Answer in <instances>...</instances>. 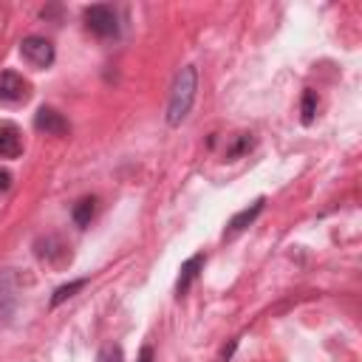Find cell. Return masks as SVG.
Returning <instances> with one entry per match:
<instances>
[{
	"instance_id": "cell-1",
	"label": "cell",
	"mask_w": 362,
	"mask_h": 362,
	"mask_svg": "<svg viewBox=\"0 0 362 362\" xmlns=\"http://www.w3.org/2000/svg\"><path fill=\"white\" fill-rule=\"evenodd\" d=\"M196 90H198V71L193 66H184L170 88V99H167V125L178 128L187 119L193 102H196Z\"/></svg>"
},
{
	"instance_id": "cell-2",
	"label": "cell",
	"mask_w": 362,
	"mask_h": 362,
	"mask_svg": "<svg viewBox=\"0 0 362 362\" xmlns=\"http://www.w3.org/2000/svg\"><path fill=\"white\" fill-rule=\"evenodd\" d=\"M82 17H85V26H88L90 35H97V37H102V40L119 35V17H116V12H113L111 6H105V3L88 6Z\"/></svg>"
},
{
	"instance_id": "cell-3",
	"label": "cell",
	"mask_w": 362,
	"mask_h": 362,
	"mask_svg": "<svg viewBox=\"0 0 362 362\" xmlns=\"http://www.w3.org/2000/svg\"><path fill=\"white\" fill-rule=\"evenodd\" d=\"M20 306V283L15 278V269L0 272V325H6Z\"/></svg>"
},
{
	"instance_id": "cell-4",
	"label": "cell",
	"mask_w": 362,
	"mask_h": 362,
	"mask_svg": "<svg viewBox=\"0 0 362 362\" xmlns=\"http://www.w3.org/2000/svg\"><path fill=\"white\" fill-rule=\"evenodd\" d=\"M32 97V82L20 77L17 71H3L0 74V102L3 105H23Z\"/></svg>"
},
{
	"instance_id": "cell-5",
	"label": "cell",
	"mask_w": 362,
	"mask_h": 362,
	"mask_svg": "<svg viewBox=\"0 0 362 362\" xmlns=\"http://www.w3.org/2000/svg\"><path fill=\"white\" fill-rule=\"evenodd\" d=\"M20 57L32 68H48L54 63V46H51V40L32 35V37H26L20 43Z\"/></svg>"
},
{
	"instance_id": "cell-6",
	"label": "cell",
	"mask_w": 362,
	"mask_h": 362,
	"mask_svg": "<svg viewBox=\"0 0 362 362\" xmlns=\"http://www.w3.org/2000/svg\"><path fill=\"white\" fill-rule=\"evenodd\" d=\"M35 128L46 136H66L68 133V119L54 111V108H40L35 113Z\"/></svg>"
},
{
	"instance_id": "cell-7",
	"label": "cell",
	"mask_w": 362,
	"mask_h": 362,
	"mask_svg": "<svg viewBox=\"0 0 362 362\" xmlns=\"http://www.w3.org/2000/svg\"><path fill=\"white\" fill-rule=\"evenodd\" d=\"M263 207H266V198H258V201H252L247 209H240V213L229 221V227H227L224 238H232V235H238V232H244L249 224H255V218L263 213Z\"/></svg>"
},
{
	"instance_id": "cell-8",
	"label": "cell",
	"mask_w": 362,
	"mask_h": 362,
	"mask_svg": "<svg viewBox=\"0 0 362 362\" xmlns=\"http://www.w3.org/2000/svg\"><path fill=\"white\" fill-rule=\"evenodd\" d=\"M23 153V136L15 125H3L0 128V156L3 159H15Z\"/></svg>"
},
{
	"instance_id": "cell-9",
	"label": "cell",
	"mask_w": 362,
	"mask_h": 362,
	"mask_svg": "<svg viewBox=\"0 0 362 362\" xmlns=\"http://www.w3.org/2000/svg\"><path fill=\"white\" fill-rule=\"evenodd\" d=\"M204 266V255H193L184 266H181V275H178V283H175V294L178 297H184L193 286V280L198 278V269Z\"/></svg>"
},
{
	"instance_id": "cell-10",
	"label": "cell",
	"mask_w": 362,
	"mask_h": 362,
	"mask_svg": "<svg viewBox=\"0 0 362 362\" xmlns=\"http://www.w3.org/2000/svg\"><path fill=\"white\" fill-rule=\"evenodd\" d=\"M85 286H88V280H85V278H79V280H71L68 286H59V289L54 292V297H51V309H57L59 303H66L68 297H74V294H77L79 289H85Z\"/></svg>"
},
{
	"instance_id": "cell-11",
	"label": "cell",
	"mask_w": 362,
	"mask_h": 362,
	"mask_svg": "<svg viewBox=\"0 0 362 362\" xmlns=\"http://www.w3.org/2000/svg\"><path fill=\"white\" fill-rule=\"evenodd\" d=\"M90 216H94V198H82V201L74 207V221H77V227H88V224H90Z\"/></svg>"
},
{
	"instance_id": "cell-12",
	"label": "cell",
	"mask_w": 362,
	"mask_h": 362,
	"mask_svg": "<svg viewBox=\"0 0 362 362\" xmlns=\"http://www.w3.org/2000/svg\"><path fill=\"white\" fill-rule=\"evenodd\" d=\"M314 111H317V97H314V90H306L303 94V122L306 125L314 122Z\"/></svg>"
},
{
	"instance_id": "cell-13",
	"label": "cell",
	"mask_w": 362,
	"mask_h": 362,
	"mask_svg": "<svg viewBox=\"0 0 362 362\" xmlns=\"http://www.w3.org/2000/svg\"><path fill=\"white\" fill-rule=\"evenodd\" d=\"M102 362H122V348L119 345H111L102 351Z\"/></svg>"
},
{
	"instance_id": "cell-14",
	"label": "cell",
	"mask_w": 362,
	"mask_h": 362,
	"mask_svg": "<svg viewBox=\"0 0 362 362\" xmlns=\"http://www.w3.org/2000/svg\"><path fill=\"white\" fill-rule=\"evenodd\" d=\"M12 187V173L0 167V190H9Z\"/></svg>"
},
{
	"instance_id": "cell-15",
	"label": "cell",
	"mask_w": 362,
	"mask_h": 362,
	"mask_svg": "<svg viewBox=\"0 0 362 362\" xmlns=\"http://www.w3.org/2000/svg\"><path fill=\"white\" fill-rule=\"evenodd\" d=\"M136 362H153V348L144 345V348L139 351V359H136Z\"/></svg>"
}]
</instances>
